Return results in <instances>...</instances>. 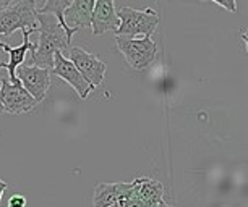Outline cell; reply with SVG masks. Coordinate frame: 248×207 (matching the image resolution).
<instances>
[{
	"label": "cell",
	"mask_w": 248,
	"mask_h": 207,
	"mask_svg": "<svg viewBox=\"0 0 248 207\" xmlns=\"http://www.w3.org/2000/svg\"><path fill=\"white\" fill-rule=\"evenodd\" d=\"M120 21L117 16L115 5L110 0H94L91 16V30L94 36L104 34L106 31H115Z\"/></svg>",
	"instance_id": "10"
},
{
	"label": "cell",
	"mask_w": 248,
	"mask_h": 207,
	"mask_svg": "<svg viewBox=\"0 0 248 207\" xmlns=\"http://www.w3.org/2000/svg\"><path fill=\"white\" fill-rule=\"evenodd\" d=\"M120 25L115 30V36L125 39H138V36L151 37L159 25V15L153 8L135 10L132 7H124L117 12Z\"/></svg>",
	"instance_id": "2"
},
{
	"label": "cell",
	"mask_w": 248,
	"mask_h": 207,
	"mask_svg": "<svg viewBox=\"0 0 248 207\" xmlns=\"http://www.w3.org/2000/svg\"><path fill=\"white\" fill-rule=\"evenodd\" d=\"M132 190V183H97L94 186L93 204L94 207H109L120 199H130Z\"/></svg>",
	"instance_id": "11"
},
{
	"label": "cell",
	"mask_w": 248,
	"mask_h": 207,
	"mask_svg": "<svg viewBox=\"0 0 248 207\" xmlns=\"http://www.w3.org/2000/svg\"><path fill=\"white\" fill-rule=\"evenodd\" d=\"M7 207H26V197L21 194H13L8 199Z\"/></svg>",
	"instance_id": "14"
},
{
	"label": "cell",
	"mask_w": 248,
	"mask_h": 207,
	"mask_svg": "<svg viewBox=\"0 0 248 207\" xmlns=\"http://www.w3.org/2000/svg\"><path fill=\"white\" fill-rule=\"evenodd\" d=\"M125 207H144V204H143V201L138 199V197H130Z\"/></svg>",
	"instance_id": "16"
},
{
	"label": "cell",
	"mask_w": 248,
	"mask_h": 207,
	"mask_svg": "<svg viewBox=\"0 0 248 207\" xmlns=\"http://www.w3.org/2000/svg\"><path fill=\"white\" fill-rule=\"evenodd\" d=\"M127 201H128V199H120V201L114 202V204L109 206V207H125V206H127Z\"/></svg>",
	"instance_id": "18"
},
{
	"label": "cell",
	"mask_w": 248,
	"mask_h": 207,
	"mask_svg": "<svg viewBox=\"0 0 248 207\" xmlns=\"http://www.w3.org/2000/svg\"><path fill=\"white\" fill-rule=\"evenodd\" d=\"M21 32H23V42L18 47H12V45H8V44H5V42L0 41V47H2V49L8 54V57H10V62H8V63L0 62V68H7L8 70V73H10V78H8V81L13 83V84L20 83L16 79V74H15L16 68L20 67V65H23L28 52H32V50H34V47H36L34 42L30 41V36L36 34V31L23 30Z\"/></svg>",
	"instance_id": "9"
},
{
	"label": "cell",
	"mask_w": 248,
	"mask_h": 207,
	"mask_svg": "<svg viewBox=\"0 0 248 207\" xmlns=\"http://www.w3.org/2000/svg\"><path fill=\"white\" fill-rule=\"evenodd\" d=\"M161 207H174V206H169V204H166V202H162V206Z\"/></svg>",
	"instance_id": "19"
},
{
	"label": "cell",
	"mask_w": 248,
	"mask_h": 207,
	"mask_svg": "<svg viewBox=\"0 0 248 207\" xmlns=\"http://www.w3.org/2000/svg\"><path fill=\"white\" fill-rule=\"evenodd\" d=\"M0 112H3V110H2V104H0Z\"/></svg>",
	"instance_id": "20"
},
{
	"label": "cell",
	"mask_w": 248,
	"mask_h": 207,
	"mask_svg": "<svg viewBox=\"0 0 248 207\" xmlns=\"http://www.w3.org/2000/svg\"><path fill=\"white\" fill-rule=\"evenodd\" d=\"M0 104L2 110L7 114H26L37 105V102L32 99L26 89L21 86V83L13 84L8 81V78L0 79Z\"/></svg>",
	"instance_id": "6"
},
{
	"label": "cell",
	"mask_w": 248,
	"mask_h": 207,
	"mask_svg": "<svg viewBox=\"0 0 248 207\" xmlns=\"http://www.w3.org/2000/svg\"><path fill=\"white\" fill-rule=\"evenodd\" d=\"M214 3L222 8H226L227 12H232V13L237 12V3L233 2V0H214Z\"/></svg>",
	"instance_id": "15"
},
{
	"label": "cell",
	"mask_w": 248,
	"mask_h": 207,
	"mask_svg": "<svg viewBox=\"0 0 248 207\" xmlns=\"http://www.w3.org/2000/svg\"><path fill=\"white\" fill-rule=\"evenodd\" d=\"M115 44L133 70L148 68L157 57V45L151 37L125 39V37L115 36Z\"/></svg>",
	"instance_id": "4"
},
{
	"label": "cell",
	"mask_w": 248,
	"mask_h": 207,
	"mask_svg": "<svg viewBox=\"0 0 248 207\" xmlns=\"http://www.w3.org/2000/svg\"><path fill=\"white\" fill-rule=\"evenodd\" d=\"M94 8V0H79L72 2L63 12V21L73 34L81 28H91V16Z\"/></svg>",
	"instance_id": "13"
},
{
	"label": "cell",
	"mask_w": 248,
	"mask_h": 207,
	"mask_svg": "<svg viewBox=\"0 0 248 207\" xmlns=\"http://www.w3.org/2000/svg\"><path fill=\"white\" fill-rule=\"evenodd\" d=\"M68 52H70L68 60L75 65V68L81 73V76L85 78L93 88L101 86L102 81H104L107 65L102 62L101 59H97L94 54H91V52L81 49V47H78V45L70 47Z\"/></svg>",
	"instance_id": "5"
},
{
	"label": "cell",
	"mask_w": 248,
	"mask_h": 207,
	"mask_svg": "<svg viewBox=\"0 0 248 207\" xmlns=\"http://www.w3.org/2000/svg\"><path fill=\"white\" fill-rule=\"evenodd\" d=\"M37 3L32 0L15 2L0 10V34L12 36L16 30L36 31Z\"/></svg>",
	"instance_id": "3"
},
{
	"label": "cell",
	"mask_w": 248,
	"mask_h": 207,
	"mask_svg": "<svg viewBox=\"0 0 248 207\" xmlns=\"http://www.w3.org/2000/svg\"><path fill=\"white\" fill-rule=\"evenodd\" d=\"M132 197L143 201L144 207H161L164 202V186L161 181L153 178L140 177L132 181Z\"/></svg>",
	"instance_id": "12"
},
{
	"label": "cell",
	"mask_w": 248,
	"mask_h": 207,
	"mask_svg": "<svg viewBox=\"0 0 248 207\" xmlns=\"http://www.w3.org/2000/svg\"><path fill=\"white\" fill-rule=\"evenodd\" d=\"M16 79L21 83V86L26 89V92L39 104L46 97L50 86V70L32 67V65H20L16 68Z\"/></svg>",
	"instance_id": "7"
},
{
	"label": "cell",
	"mask_w": 248,
	"mask_h": 207,
	"mask_svg": "<svg viewBox=\"0 0 248 207\" xmlns=\"http://www.w3.org/2000/svg\"><path fill=\"white\" fill-rule=\"evenodd\" d=\"M8 188V183H5L3 180H0V201H2V196H3V191Z\"/></svg>",
	"instance_id": "17"
},
{
	"label": "cell",
	"mask_w": 248,
	"mask_h": 207,
	"mask_svg": "<svg viewBox=\"0 0 248 207\" xmlns=\"http://www.w3.org/2000/svg\"><path fill=\"white\" fill-rule=\"evenodd\" d=\"M50 74H55V76L62 78L63 81H67L81 99H88V96L94 91V88L81 76V73L75 68V65L65 57L62 52H57L54 55V67L50 70Z\"/></svg>",
	"instance_id": "8"
},
{
	"label": "cell",
	"mask_w": 248,
	"mask_h": 207,
	"mask_svg": "<svg viewBox=\"0 0 248 207\" xmlns=\"http://www.w3.org/2000/svg\"><path fill=\"white\" fill-rule=\"evenodd\" d=\"M37 28L36 32L39 34V42L36 44L34 50L31 52L30 65L41 68L52 70L54 55L57 52H63L70 49V42L67 41L63 28L59 25L54 15L49 13H37L36 15Z\"/></svg>",
	"instance_id": "1"
}]
</instances>
